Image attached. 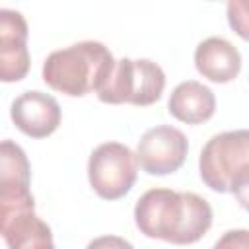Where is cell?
I'll use <instances>...</instances> for the list:
<instances>
[{"label":"cell","instance_id":"obj_1","mask_svg":"<svg viewBox=\"0 0 249 249\" xmlns=\"http://www.w3.org/2000/svg\"><path fill=\"white\" fill-rule=\"evenodd\" d=\"M134 222L140 233L173 245L198 241L212 226V208L196 193L150 189L134 206Z\"/></svg>","mask_w":249,"mask_h":249},{"label":"cell","instance_id":"obj_2","mask_svg":"<svg viewBox=\"0 0 249 249\" xmlns=\"http://www.w3.org/2000/svg\"><path fill=\"white\" fill-rule=\"evenodd\" d=\"M117 60L99 41H80L70 47L53 51L43 62V80L54 91L70 97H82L99 91Z\"/></svg>","mask_w":249,"mask_h":249},{"label":"cell","instance_id":"obj_3","mask_svg":"<svg viewBox=\"0 0 249 249\" xmlns=\"http://www.w3.org/2000/svg\"><path fill=\"white\" fill-rule=\"evenodd\" d=\"M165 88V74L160 64L148 58L117 60L107 84L97 91L99 101L109 105L130 103L146 107L156 103Z\"/></svg>","mask_w":249,"mask_h":249},{"label":"cell","instance_id":"obj_4","mask_svg":"<svg viewBox=\"0 0 249 249\" xmlns=\"http://www.w3.org/2000/svg\"><path fill=\"white\" fill-rule=\"evenodd\" d=\"M245 163H249V130H226L214 134L202 146L198 173L208 189L216 193H228L231 177Z\"/></svg>","mask_w":249,"mask_h":249},{"label":"cell","instance_id":"obj_5","mask_svg":"<svg viewBox=\"0 0 249 249\" xmlns=\"http://www.w3.org/2000/svg\"><path fill=\"white\" fill-rule=\"evenodd\" d=\"M138 175L136 154L121 142L99 144L88 161V179L93 191L105 200L124 196Z\"/></svg>","mask_w":249,"mask_h":249},{"label":"cell","instance_id":"obj_6","mask_svg":"<svg viewBox=\"0 0 249 249\" xmlns=\"http://www.w3.org/2000/svg\"><path fill=\"white\" fill-rule=\"evenodd\" d=\"M187 152L189 140L179 128L158 124L140 136L136 160L148 175H169L185 163Z\"/></svg>","mask_w":249,"mask_h":249},{"label":"cell","instance_id":"obj_7","mask_svg":"<svg viewBox=\"0 0 249 249\" xmlns=\"http://www.w3.org/2000/svg\"><path fill=\"white\" fill-rule=\"evenodd\" d=\"M31 171L25 152L12 140L0 146V210L35 208L29 191Z\"/></svg>","mask_w":249,"mask_h":249},{"label":"cell","instance_id":"obj_8","mask_svg":"<svg viewBox=\"0 0 249 249\" xmlns=\"http://www.w3.org/2000/svg\"><path fill=\"white\" fill-rule=\"evenodd\" d=\"M29 70L27 51V23L25 18L16 12L0 10V80L19 82Z\"/></svg>","mask_w":249,"mask_h":249},{"label":"cell","instance_id":"obj_9","mask_svg":"<svg viewBox=\"0 0 249 249\" xmlns=\"http://www.w3.org/2000/svg\"><path fill=\"white\" fill-rule=\"evenodd\" d=\"M10 117L23 134L31 138H45L58 128L62 113L53 95L33 89L23 91L12 101Z\"/></svg>","mask_w":249,"mask_h":249},{"label":"cell","instance_id":"obj_10","mask_svg":"<svg viewBox=\"0 0 249 249\" xmlns=\"http://www.w3.org/2000/svg\"><path fill=\"white\" fill-rule=\"evenodd\" d=\"M0 231L8 249H56L51 228L35 208L0 210Z\"/></svg>","mask_w":249,"mask_h":249},{"label":"cell","instance_id":"obj_11","mask_svg":"<svg viewBox=\"0 0 249 249\" xmlns=\"http://www.w3.org/2000/svg\"><path fill=\"white\" fill-rule=\"evenodd\" d=\"M195 66L210 82L228 84L241 70V54L228 39L208 37L195 51Z\"/></svg>","mask_w":249,"mask_h":249},{"label":"cell","instance_id":"obj_12","mask_svg":"<svg viewBox=\"0 0 249 249\" xmlns=\"http://www.w3.org/2000/svg\"><path fill=\"white\" fill-rule=\"evenodd\" d=\"M216 97L212 89L196 80L181 82L169 95L167 111L181 123L200 124L214 115Z\"/></svg>","mask_w":249,"mask_h":249},{"label":"cell","instance_id":"obj_13","mask_svg":"<svg viewBox=\"0 0 249 249\" xmlns=\"http://www.w3.org/2000/svg\"><path fill=\"white\" fill-rule=\"evenodd\" d=\"M230 27L245 41H249V0H230L226 6Z\"/></svg>","mask_w":249,"mask_h":249},{"label":"cell","instance_id":"obj_14","mask_svg":"<svg viewBox=\"0 0 249 249\" xmlns=\"http://www.w3.org/2000/svg\"><path fill=\"white\" fill-rule=\"evenodd\" d=\"M241 208L249 212V163H245L230 181V191Z\"/></svg>","mask_w":249,"mask_h":249},{"label":"cell","instance_id":"obj_15","mask_svg":"<svg viewBox=\"0 0 249 249\" xmlns=\"http://www.w3.org/2000/svg\"><path fill=\"white\" fill-rule=\"evenodd\" d=\"M212 249H249V230H228Z\"/></svg>","mask_w":249,"mask_h":249},{"label":"cell","instance_id":"obj_16","mask_svg":"<svg viewBox=\"0 0 249 249\" xmlns=\"http://www.w3.org/2000/svg\"><path fill=\"white\" fill-rule=\"evenodd\" d=\"M86 249H134L124 237H119V235H101V237H95L91 239Z\"/></svg>","mask_w":249,"mask_h":249}]
</instances>
